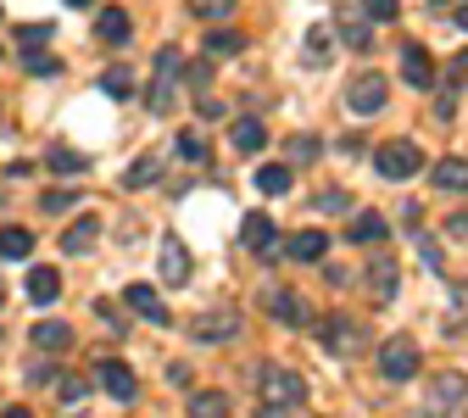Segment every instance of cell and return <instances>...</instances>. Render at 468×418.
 Returning <instances> with one entry per match:
<instances>
[{"instance_id":"23","label":"cell","mask_w":468,"mask_h":418,"mask_svg":"<svg viewBox=\"0 0 468 418\" xmlns=\"http://www.w3.org/2000/svg\"><path fill=\"white\" fill-rule=\"evenodd\" d=\"M234 145H240L246 156H257V151L267 145V128H262L257 117H240V123H234Z\"/></svg>"},{"instance_id":"42","label":"cell","mask_w":468,"mask_h":418,"mask_svg":"<svg viewBox=\"0 0 468 418\" xmlns=\"http://www.w3.org/2000/svg\"><path fill=\"white\" fill-rule=\"evenodd\" d=\"M446 229H452V235H457V240H468V212H457V218H452V223H446Z\"/></svg>"},{"instance_id":"2","label":"cell","mask_w":468,"mask_h":418,"mask_svg":"<svg viewBox=\"0 0 468 418\" xmlns=\"http://www.w3.org/2000/svg\"><path fill=\"white\" fill-rule=\"evenodd\" d=\"M179 73H184V56L167 45L162 56H156V79H151V112L156 117H167L179 107Z\"/></svg>"},{"instance_id":"3","label":"cell","mask_w":468,"mask_h":418,"mask_svg":"<svg viewBox=\"0 0 468 418\" xmlns=\"http://www.w3.org/2000/svg\"><path fill=\"white\" fill-rule=\"evenodd\" d=\"M424 407H429V418L463 413V407H468V379H463V374H435L429 391H424Z\"/></svg>"},{"instance_id":"12","label":"cell","mask_w":468,"mask_h":418,"mask_svg":"<svg viewBox=\"0 0 468 418\" xmlns=\"http://www.w3.org/2000/svg\"><path fill=\"white\" fill-rule=\"evenodd\" d=\"M334 28H341V40H346L351 51H368V45H374V34H368V17H362V6H341Z\"/></svg>"},{"instance_id":"20","label":"cell","mask_w":468,"mask_h":418,"mask_svg":"<svg viewBox=\"0 0 468 418\" xmlns=\"http://www.w3.org/2000/svg\"><path fill=\"white\" fill-rule=\"evenodd\" d=\"M435 190H468V163L463 156H446V163H435Z\"/></svg>"},{"instance_id":"47","label":"cell","mask_w":468,"mask_h":418,"mask_svg":"<svg viewBox=\"0 0 468 418\" xmlns=\"http://www.w3.org/2000/svg\"><path fill=\"white\" fill-rule=\"evenodd\" d=\"M0 12H6V6H0Z\"/></svg>"},{"instance_id":"24","label":"cell","mask_w":468,"mask_h":418,"mask_svg":"<svg viewBox=\"0 0 468 418\" xmlns=\"http://www.w3.org/2000/svg\"><path fill=\"white\" fill-rule=\"evenodd\" d=\"M257 190H262V196H285V190H290V168H285V163L257 168Z\"/></svg>"},{"instance_id":"27","label":"cell","mask_w":468,"mask_h":418,"mask_svg":"<svg viewBox=\"0 0 468 418\" xmlns=\"http://www.w3.org/2000/svg\"><path fill=\"white\" fill-rule=\"evenodd\" d=\"M223 407H229L223 391H195V396H190V413H195V418H223Z\"/></svg>"},{"instance_id":"18","label":"cell","mask_w":468,"mask_h":418,"mask_svg":"<svg viewBox=\"0 0 468 418\" xmlns=\"http://www.w3.org/2000/svg\"><path fill=\"white\" fill-rule=\"evenodd\" d=\"M33 346H40V351L73 346V324H61V318H45V324H33Z\"/></svg>"},{"instance_id":"36","label":"cell","mask_w":468,"mask_h":418,"mask_svg":"<svg viewBox=\"0 0 468 418\" xmlns=\"http://www.w3.org/2000/svg\"><path fill=\"white\" fill-rule=\"evenodd\" d=\"M207 51H212V56H240V51H246V40H240V34H212V40H207Z\"/></svg>"},{"instance_id":"29","label":"cell","mask_w":468,"mask_h":418,"mask_svg":"<svg viewBox=\"0 0 468 418\" xmlns=\"http://www.w3.org/2000/svg\"><path fill=\"white\" fill-rule=\"evenodd\" d=\"M100 89H107L112 101H128V95H134V79H128V68H107V73H100Z\"/></svg>"},{"instance_id":"7","label":"cell","mask_w":468,"mask_h":418,"mask_svg":"<svg viewBox=\"0 0 468 418\" xmlns=\"http://www.w3.org/2000/svg\"><path fill=\"white\" fill-rule=\"evenodd\" d=\"M362 324H357V318H323V346L334 351V358H357V351H362Z\"/></svg>"},{"instance_id":"31","label":"cell","mask_w":468,"mask_h":418,"mask_svg":"<svg viewBox=\"0 0 468 418\" xmlns=\"http://www.w3.org/2000/svg\"><path fill=\"white\" fill-rule=\"evenodd\" d=\"M301 51H307V68H323V61H329V28H313Z\"/></svg>"},{"instance_id":"34","label":"cell","mask_w":468,"mask_h":418,"mask_svg":"<svg viewBox=\"0 0 468 418\" xmlns=\"http://www.w3.org/2000/svg\"><path fill=\"white\" fill-rule=\"evenodd\" d=\"M51 168H56V173H84V156L67 151V145H56V151H51Z\"/></svg>"},{"instance_id":"45","label":"cell","mask_w":468,"mask_h":418,"mask_svg":"<svg viewBox=\"0 0 468 418\" xmlns=\"http://www.w3.org/2000/svg\"><path fill=\"white\" fill-rule=\"evenodd\" d=\"M67 6H89V0H67Z\"/></svg>"},{"instance_id":"6","label":"cell","mask_w":468,"mask_h":418,"mask_svg":"<svg viewBox=\"0 0 468 418\" xmlns=\"http://www.w3.org/2000/svg\"><path fill=\"white\" fill-rule=\"evenodd\" d=\"M346 101H351V112H379L385 101H390V79L385 73H357L351 79V89H346Z\"/></svg>"},{"instance_id":"39","label":"cell","mask_w":468,"mask_h":418,"mask_svg":"<svg viewBox=\"0 0 468 418\" xmlns=\"http://www.w3.org/2000/svg\"><path fill=\"white\" fill-rule=\"evenodd\" d=\"M61 396H67V407H73V402L89 396V385H84V379H61Z\"/></svg>"},{"instance_id":"46","label":"cell","mask_w":468,"mask_h":418,"mask_svg":"<svg viewBox=\"0 0 468 418\" xmlns=\"http://www.w3.org/2000/svg\"><path fill=\"white\" fill-rule=\"evenodd\" d=\"M0 302H6V284H0Z\"/></svg>"},{"instance_id":"25","label":"cell","mask_w":468,"mask_h":418,"mask_svg":"<svg viewBox=\"0 0 468 418\" xmlns=\"http://www.w3.org/2000/svg\"><path fill=\"white\" fill-rule=\"evenodd\" d=\"M28 251H33V229H0V256L17 263V256H28Z\"/></svg>"},{"instance_id":"8","label":"cell","mask_w":468,"mask_h":418,"mask_svg":"<svg viewBox=\"0 0 468 418\" xmlns=\"http://www.w3.org/2000/svg\"><path fill=\"white\" fill-rule=\"evenodd\" d=\"M156 268H162V284H190V251H184V240H179V235H162Z\"/></svg>"},{"instance_id":"10","label":"cell","mask_w":468,"mask_h":418,"mask_svg":"<svg viewBox=\"0 0 468 418\" xmlns=\"http://www.w3.org/2000/svg\"><path fill=\"white\" fill-rule=\"evenodd\" d=\"M100 385H107V396H117V402H134V391H140V379L128 374V363H112V358H100Z\"/></svg>"},{"instance_id":"22","label":"cell","mask_w":468,"mask_h":418,"mask_svg":"<svg viewBox=\"0 0 468 418\" xmlns=\"http://www.w3.org/2000/svg\"><path fill=\"white\" fill-rule=\"evenodd\" d=\"M240 235H246V246H251V251H274V218H262V212H251Z\"/></svg>"},{"instance_id":"35","label":"cell","mask_w":468,"mask_h":418,"mask_svg":"<svg viewBox=\"0 0 468 418\" xmlns=\"http://www.w3.org/2000/svg\"><path fill=\"white\" fill-rule=\"evenodd\" d=\"M45 40H51V23H23V28H17V45H23V51H28V45H45Z\"/></svg>"},{"instance_id":"1","label":"cell","mask_w":468,"mask_h":418,"mask_svg":"<svg viewBox=\"0 0 468 418\" xmlns=\"http://www.w3.org/2000/svg\"><path fill=\"white\" fill-rule=\"evenodd\" d=\"M257 396H262V418H295L307 385H301V374L285 368V363H262L257 368Z\"/></svg>"},{"instance_id":"37","label":"cell","mask_w":468,"mask_h":418,"mask_svg":"<svg viewBox=\"0 0 468 418\" xmlns=\"http://www.w3.org/2000/svg\"><path fill=\"white\" fill-rule=\"evenodd\" d=\"M396 0H362V17H374V23H396Z\"/></svg>"},{"instance_id":"17","label":"cell","mask_w":468,"mask_h":418,"mask_svg":"<svg viewBox=\"0 0 468 418\" xmlns=\"http://www.w3.org/2000/svg\"><path fill=\"white\" fill-rule=\"evenodd\" d=\"M362 274H368V296H374V302L396 296V263H390V256H385V263H368Z\"/></svg>"},{"instance_id":"33","label":"cell","mask_w":468,"mask_h":418,"mask_svg":"<svg viewBox=\"0 0 468 418\" xmlns=\"http://www.w3.org/2000/svg\"><path fill=\"white\" fill-rule=\"evenodd\" d=\"M179 156H184V163H207V140H201L195 128H184V135H179Z\"/></svg>"},{"instance_id":"13","label":"cell","mask_w":468,"mask_h":418,"mask_svg":"<svg viewBox=\"0 0 468 418\" xmlns=\"http://www.w3.org/2000/svg\"><path fill=\"white\" fill-rule=\"evenodd\" d=\"M240 335V318L234 312H201L195 318V340H234Z\"/></svg>"},{"instance_id":"41","label":"cell","mask_w":468,"mask_h":418,"mask_svg":"<svg viewBox=\"0 0 468 418\" xmlns=\"http://www.w3.org/2000/svg\"><path fill=\"white\" fill-rule=\"evenodd\" d=\"M67 201H73V190H51V196H45V207H51V212H61Z\"/></svg>"},{"instance_id":"11","label":"cell","mask_w":468,"mask_h":418,"mask_svg":"<svg viewBox=\"0 0 468 418\" xmlns=\"http://www.w3.org/2000/svg\"><path fill=\"white\" fill-rule=\"evenodd\" d=\"M401 73H407L413 89H429V84H435V61H429V51H424V45H401Z\"/></svg>"},{"instance_id":"30","label":"cell","mask_w":468,"mask_h":418,"mask_svg":"<svg viewBox=\"0 0 468 418\" xmlns=\"http://www.w3.org/2000/svg\"><path fill=\"white\" fill-rule=\"evenodd\" d=\"M190 12L207 17V23H229L234 17V0H190Z\"/></svg>"},{"instance_id":"40","label":"cell","mask_w":468,"mask_h":418,"mask_svg":"<svg viewBox=\"0 0 468 418\" xmlns=\"http://www.w3.org/2000/svg\"><path fill=\"white\" fill-rule=\"evenodd\" d=\"M418 256H424V263H429V268H441V246H435L429 235H418Z\"/></svg>"},{"instance_id":"21","label":"cell","mask_w":468,"mask_h":418,"mask_svg":"<svg viewBox=\"0 0 468 418\" xmlns=\"http://www.w3.org/2000/svg\"><path fill=\"white\" fill-rule=\"evenodd\" d=\"M323 251H329V235H323V229H307V235L290 240V256H295V263H318Z\"/></svg>"},{"instance_id":"19","label":"cell","mask_w":468,"mask_h":418,"mask_svg":"<svg viewBox=\"0 0 468 418\" xmlns=\"http://www.w3.org/2000/svg\"><path fill=\"white\" fill-rule=\"evenodd\" d=\"M95 34H100V45H123L128 34H134V23H128V12H100V23H95Z\"/></svg>"},{"instance_id":"28","label":"cell","mask_w":468,"mask_h":418,"mask_svg":"<svg viewBox=\"0 0 468 418\" xmlns=\"http://www.w3.org/2000/svg\"><path fill=\"white\" fill-rule=\"evenodd\" d=\"M156 173H162V156H140V163H134V168L123 173V184H128V190H145Z\"/></svg>"},{"instance_id":"43","label":"cell","mask_w":468,"mask_h":418,"mask_svg":"<svg viewBox=\"0 0 468 418\" xmlns=\"http://www.w3.org/2000/svg\"><path fill=\"white\" fill-rule=\"evenodd\" d=\"M6 418H33V413L28 407H6Z\"/></svg>"},{"instance_id":"44","label":"cell","mask_w":468,"mask_h":418,"mask_svg":"<svg viewBox=\"0 0 468 418\" xmlns=\"http://www.w3.org/2000/svg\"><path fill=\"white\" fill-rule=\"evenodd\" d=\"M457 28H468V6H463V12H457Z\"/></svg>"},{"instance_id":"38","label":"cell","mask_w":468,"mask_h":418,"mask_svg":"<svg viewBox=\"0 0 468 418\" xmlns=\"http://www.w3.org/2000/svg\"><path fill=\"white\" fill-rule=\"evenodd\" d=\"M23 68H28L33 79H51V73L61 68V61H56V56H23Z\"/></svg>"},{"instance_id":"32","label":"cell","mask_w":468,"mask_h":418,"mask_svg":"<svg viewBox=\"0 0 468 418\" xmlns=\"http://www.w3.org/2000/svg\"><path fill=\"white\" fill-rule=\"evenodd\" d=\"M290 163H295V168L318 163V140H313V135H295V140H290Z\"/></svg>"},{"instance_id":"16","label":"cell","mask_w":468,"mask_h":418,"mask_svg":"<svg viewBox=\"0 0 468 418\" xmlns=\"http://www.w3.org/2000/svg\"><path fill=\"white\" fill-rule=\"evenodd\" d=\"M123 302H128L134 312H145L151 324H167V307H162V296L151 291V284H128V291H123Z\"/></svg>"},{"instance_id":"9","label":"cell","mask_w":468,"mask_h":418,"mask_svg":"<svg viewBox=\"0 0 468 418\" xmlns=\"http://www.w3.org/2000/svg\"><path fill=\"white\" fill-rule=\"evenodd\" d=\"M267 312H274L279 324H290V330H307L313 324V307L301 302L295 291H267Z\"/></svg>"},{"instance_id":"15","label":"cell","mask_w":468,"mask_h":418,"mask_svg":"<svg viewBox=\"0 0 468 418\" xmlns=\"http://www.w3.org/2000/svg\"><path fill=\"white\" fill-rule=\"evenodd\" d=\"M56 296H61L56 268H28V302H33V307H51Z\"/></svg>"},{"instance_id":"5","label":"cell","mask_w":468,"mask_h":418,"mask_svg":"<svg viewBox=\"0 0 468 418\" xmlns=\"http://www.w3.org/2000/svg\"><path fill=\"white\" fill-rule=\"evenodd\" d=\"M379 374H385L390 385L413 379V374H418V340H413V335H396V340H385V346H379Z\"/></svg>"},{"instance_id":"4","label":"cell","mask_w":468,"mask_h":418,"mask_svg":"<svg viewBox=\"0 0 468 418\" xmlns=\"http://www.w3.org/2000/svg\"><path fill=\"white\" fill-rule=\"evenodd\" d=\"M374 168H379V179H413L424 168V151L413 140H385L379 156H374Z\"/></svg>"},{"instance_id":"26","label":"cell","mask_w":468,"mask_h":418,"mask_svg":"<svg viewBox=\"0 0 468 418\" xmlns=\"http://www.w3.org/2000/svg\"><path fill=\"white\" fill-rule=\"evenodd\" d=\"M346 235H351L357 246H368V240H379V235H385V218H379V212H357V223H351Z\"/></svg>"},{"instance_id":"14","label":"cell","mask_w":468,"mask_h":418,"mask_svg":"<svg viewBox=\"0 0 468 418\" xmlns=\"http://www.w3.org/2000/svg\"><path fill=\"white\" fill-rule=\"evenodd\" d=\"M95 240H100V218H79V223H67V235H61V251H67V256H84Z\"/></svg>"}]
</instances>
